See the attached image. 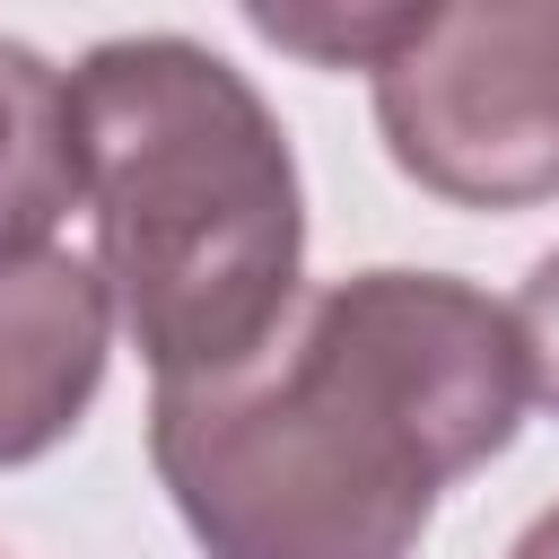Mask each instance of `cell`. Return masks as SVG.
Here are the masks:
<instances>
[{"label":"cell","instance_id":"cell-5","mask_svg":"<svg viewBox=\"0 0 559 559\" xmlns=\"http://www.w3.org/2000/svg\"><path fill=\"white\" fill-rule=\"evenodd\" d=\"M87 201L70 70L0 35V253H44L52 227Z\"/></svg>","mask_w":559,"mask_h":559},{"label":"cell","instance_id":"cell-7","mask_svg":"<svg viewBox=\"0 0 559 559\" xmlns=\"http://www.w3.org/2000/svg\"><path fill=\"white\" fill-rule=\"evenodd\" d=\"M515 332H524V358H533V402L559 411V245L524 271V288H515Z\"/></svg>","mask_w":559,"mask_h":559},{"label":"cell","instance_id":"cell-6","mask_svg":"<svg viewBox=\"0 0 559 559\" xmlns=\"http://www.w3.org/2000/svg\"><path fill=\"white\" fill-rule=\"evenodd\" d=\"M419 0H306V9H245V26L280 52H306L314 70H376L411 35Z\"/></svg>","mask_w":559,"mask_h":559},{"label":"cell","instance_id":"cell-3","mask_svg":"<svg viewBox=\"0 0 559 559\" xmlns=\"http://www.w3.org/2000/svg\"><path fill=\"white\" fill-rule=\"evenodd\" d=\"M367 96L384 157L428 201H559V0H419Z\"/></svg>","mask_w":559,"mask_h":559},{"label":"cell","instance_id":"cell-8","mask_svg":"<svg viewBox=\"0 0 559 559\" xmlns=\"http://www.w3.org/2000/svg\"><path fill=\"white\" fill-rule=\"evenodd\" d=\"M507 559H559V507H542L524 533H515V550Z\"/></svg>","mask_w":559,"mask_h":559},{"label":"cell","instance_id":"cell-1","mask_svg":"<svg viewBox=\"0 0 559 559\" xmlns=\"http://www.w3.org/2000/svg\"><path fill=\"white\" fill-rule=\"evenodd\" d=\"M515 306L454 271L323 280L262 358L148 393V463L201 559H411L524 428Z\"/></svg>","mask_w":559,"mask_h":559},{"label":"cell","instance_id":"cell-2","mask_svg":"<svg viewBox=\"0 0 559 559\" xmlns=\"http://www.w3.org/2000/svg\"><path fill=\"white\" fill-rule=\"evenodd\" d=\"M96 271L157 384L227 376L306 306V183L271 96L201 35H114L70 70Z\"/></svg>","mask_w":559,"mask_h":559},{"label":"cell","instance_id":"cell-4","mask_svg":"<svg viewBox=\"0 0 559 559\" xmlns=\"http://www.w3.org/2000/svg\"><path fill=\"white\" fill-rule=\"evenodd\" d=\"M114 288L87 253H0V472L44 463L114 358Z\"/></svg>","mask_w":559,"mask_h":559}]
</instances>
